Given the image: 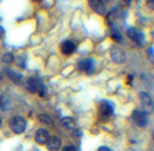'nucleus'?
<instances>
[{
    "label": "nucleus",
    "mask_w": 154,
    "mask_h": 151,
    "mask_svg": "<svg viewBox=\"0 0 154 151\" xmlns=\"http://www.w3.org/2000/svg\"><path fill=\"white\" fill-rule=\"evenodd\" d=\"M9 127L15 134L23 133L26 127V122L23 117L20 116H14L9 121Z\"/></svg>",
    "instance_id": "f257e3e1"
},
{
    "label": "nucleus",
    "mask_w": 154,
    "mask_h": 151,
    "mask_svg": "<svg viewBox=\"0 0 154 151\" xmlns=\"http://www.w3.org/2000/svg\"><path fill=\"white\" fill-rule=\"evenodd\" d=\"M132 118L135 124L138 127H144L147 123V114L143 111L135 110L132 112Z\"/></svg>",
    "instance_id": "f03ea898"
},
{
    "label": "nucleus",
    "mask_w": 154,
    "mask_h": 151,
    "mask_svg": "<svg viewBox=\"0 0 154 151\" xmlns=\"http://www.w3.org/2000/svg\"><path fill=\"white\" fill-rule=\"evenodd\" d=\"M140 99L143 107V111L146 114H150L153 111V103L151 97L146 93H141Z\"/></svg>",
    "instance_id": "7ed1b4c3"
},
{
    "label": "nucleus",
    "mask_w": 154,
    "mask_h": 151,
    "mask_svg": "<svg viewBox=\"0 0 154 151\" xmlns=\"http://www.w3.org/2000/svg\"><path fill=\"white\" fill-rule=\"evenodd\" d=\"M78 69L81 72H85L87 75H91L94 72V63L91 59L82 60L78 63Z\"/></svg>",
    "instance_id": "20e7f679"
},
{
    "label": "nucleus",
    "mask_w": 154,
    "mask_h": 151,
    "mask_svg": "<svg viewBox=\"0 0 154 151\" xmlns=\"http://www.w3.org/2000/svg\"><path fill=\"white\" fill-rule=\"evenodd\" d=\"M99 112L101 117L108 118L114 112V108L111 102L108 101H102L99 107Z\"/></svg>",
    "instance_id": "39448f33"
},
{
    "label": "nucleus",
    "mask_w": 154,
    "mask_h": 151,
    "mask_svg": "<svg viewBox=\"0 0 154 151\" xmlns=\"http://www.w3.org/2000/svg\"><path fill=\"white\" fill-rule=\"evenodd\" d=\"M111 57L112 60L117 63H122L126 59L125 53L120 47H113L111 51Z\"/></svg>",
    "instance_id": "423d86ee"
},
{
    "label": "nucleus",
    "mask_w": 154,
    "mask_h": 151,
    "mask_svg": "<svg viewBox=\"0 0 154 151\" xmlns=\"http://www.w3.org/2000/svg\"><path fill=\"white\" fill-rule=\"evenodd\" d=\"M127 35L131 40L136 42L138 45H141L144 40V36L141 32H140L137 29L132 27L129 28L127 31Z\"/></svg>",
    "instance_id": "0eeeda50"
},
{
    "label": "nucleus",
    "mask_w": 154,
    "mask_h": 151,
    "mask_svg": "<svg viewBox=\"0 0 154 151\" xmlns=\"http://www.w3.org/2000/svg\"><path fill=\"white\" fill-rule=\"evenodd\" d=\"M90 8L94 11L96 13L99 14L100 15H104L106 13V7L102 1L99 0H92L89 1Z\"/></svg>",
    "instance_id": "6e6552de"
},
{
    "label": "nucleus",
    "mask_w": 154,
    "mask_h": 151,
    "mask_svg": "<svg viewBox=\"0 0 154 151\" xmlns=\"http://www.w3.org/2000/svg\"><path fill=\"white\" fill-rule=\"evenodd\" d=\"M46 145L49 151H57L61 147L62 141L57 136L50 137Z\"/></svg>",
    "instance_id": "1a4fd4ad"
},
{
    "label": "nucleus",
    "mask_w": 154,
    "mask_h": 151,
    "mask_svg": "<svg viewBox=\"0 0 154 151\" xmlns=\"http://www.w3.org/2000/svg\"><path fill=\"white\" fill-rule=\"evenodd\" d=\"M39 82L38 81L35 79L33 77H30L27 79L26 83V88L27 91L29 92L32 94H35L38 91L39 87Z\"/></svg>",
    "instance_id": "9d476101"
},
{
    "label": "nucleus",
    "mask_w": 154,
    "mask_h": 151,
    "mask_svg": "<svg viewBox=\"0 0 154 151\" xmlns=\"http://www.w3.org/2000/svg\"><path fill=\"white\" fill-rule=\"evenodd\" d=\"M49 138V133H48V131L44 129H39L36 132L35 136V139L36 142L38 144H42V145L46 144Z\"/></svg>",
    "instance_id": "9b49d317"
},
{
    "label": "nucleus",
    "mask_w": 154,
    "mask_h": 151,
    "mask_svg": "<svg viewBox=\"0 0 154 151\" xmlns=\"http://www.w3.org/2000/svg\"><path fill=\"white\" fill-rule=\"evenodd\" d=\"M5 72L7 76L9 78V79L11 80L12 82L14 83L15 84H20L23 78L22 75L17 73V72H16L15 71L9 69V68H5Z\"/></svg>",
    "instance_id": "f8f14e48"
},
{
    "label": "nucleus",
    "mask_w": 154,
    "mask_h": 151,
    "mask_svg": "<svg viewBox=\"0 0 154 151\" xmlns=\"http://www.w3.org/2000/svg\"><path fill=\"white\" fill-rule=\"evenodd\" d=\"M75 49H76V46L71 41H66L62 44L61 51L65 55H71L75 52Z\"/></svg>",
    "instance_id": "ddd939ff"
},
{
    "label": "nucleus",
    "mask_w": 154,
    "mask_h": 151,
    "mask_svg": "<svg viewBox=\"0 0 154 151\" xmlns=\"http://www.w3.org/2000/svg\"><path fill=\"white\" fill-rule=\"evenodd\" d=\"M11 108V100L4 95H0V109L3 111H8Z\"/></svg>",
    "instance_id": "4468645a"
},
{
    "label": "nucleus",
    "mask_w": 154,
    "mask_h": 151,
    "mask_svg": "<svg viewBox=\"0 0 154 151\" xmlns=\"http://www.w3.org/2000/svg\"><path fill=\"white\" fill-rule=\"evenodd\" d=\"M61 125L67 129H74L76 126L75 120L70 117H63L61 120Z\"/></svg>",
    "instance_id": "2eb2a0df"
},
{
    "label": "nucleus",
    "mask_w": 154,
    "mask_h": 151,
    "mask_svg": "<svg viewBox=\"0 0 154 151\" xmlns=\"http://www.w3.org/2000/svg\"><path fill=\"white\" fill-rule=\"evenodd\" d=\"M38 119L39 122L44 123V124L46 125H51L53 123V120L51 117H49L47 114H40L38 117Z\"/></svg>",
    "instance_id": "dca6fc26"
},
{
    "label": "nucleus",
    "mask_w": 154,
    "mask_h": 151,
    "mask_svg": "<svg viewBox=\"0 0 154 151\" xmlns=\"http://www.w3.org/2000/svg\"><path fill=\"white\" fill-rule=\"evenodd\" d=\"M14 60V57L13 54L11 53H7L3 56L2 61L5 63H11Z\"/></svg>",
    "instance_id": "f3484780"
},
{
    "label": "nucleus",
    "mask_w": 154,
    "mask_h": 151,
    "mask_svg": "<svg viewBox=\"0 0 154 151\" xmlns=\"http://www.w3.org/2000/svg\"><path fill=\"white\" fill-rule=\"evenodd\" d=\"M111 38H112L114 40L119 42V41L121 40L122 35H121V34H120V33L117 31V30H116L115 29H114L112 31V34H111Z\"/></svg>",
    "instance_id": "a211bd4d"
},
{
    "label": "nucleus",
    "mask_w": 154,
    "mask_h": 151,
    "mask_svg": "<svg viewBox=\"0 0 154 151\" xmlns=\"http://www.w3.org/2000/svg\"><path fill=\"white\" fill-rule=\"evenodd\" d=\"M63 151H78V150H77V148L75 147V146L69 145L63 147Z\"/></svg>",
    "instance_id": "6ab92c4d"
},
{
    "label": "nucleus",
    "mask_w": 154,
    "mask_h": 151,
    "mask_svg": "<svg viewBox=\"0 0 154 151\" xmlns=\"http://www.w3.org/2000/svg\"><path fill=\"white\" fill-rule=\"evenodd\" d=\"M147 5L149 8L151 10H154V0H150V1H147Z\"/></svg>",
    "instance_id": "aec40b11"
},
{
    "label": "nucleus",
    "mask_w": 154,
    "mask_h": 151,
    "mask_svg": "<svg viewBox=\"0 0 154 151\" xmlns=\"http://www.w3.org/2000/svg\"><path fill=\"white\" fill-rule=\"evenodd\" d=\"M98 151H111V150H110V149L108 148V147L103 146V147H99V150H98Z\"/></svg>",
    "instance_id": "412c9836"
},
{
    "label": "nucleus",
    "mask_w": 154,
    "mask_h": 151,
    "mask_svg": "<svg viewBox=\"0 0 154 151\" xmlns=\"http://www.w3.org/2000/svg\"><path fill=\"white\" fill-rule=\"evenodd\" d=\"M4 29H3L2 27L0 26V37H2L4 35Z\"/></svg>",
    "instance_id": "4be33fe9"
},
{
    "label": "nucleus",
    "mask_w": 154,
    "mask_h": 151,
    "mask_svg": "<svg viewBox=\"0 0 154 151\" xmlns=\"http://www.w3.org/2000/svg\"><path fill=\"white\" fill-rule=\"evenodd\" d=\"M2 124V119H1V117H0V125Z\"/></svg>",
    "instance_id": "5701e85b"
},
{
    "label": "nucleus",
    "mask_w": 154,
    "mask_h": 151,
    "mask_svg": "<svg viewBox=\"0 0 154 151\" xmlns=\"http://www.w3.org/2000/svg\"><path fill=\"white\" fill-rule=\"evenodd\" d=\"M2 78V75H1V74H0V79H1Z\"/></svg>",
    "instance_id": "b1692460"
},
{
    "label": "nucleus",
    "mask_w": 154,
    "mask_h": 151,
    "mask_svg": "<svg viewBox=\"0 0 154 151\" xmlns=\"http://www.w3.org/2000/svg\"><path fill=\"white\" fill-rule=\"evenodd\" d=\"M153 138H154V137H153Z\"/></svg>",
    "instance_id": "393cba45"
}]
</instances>
